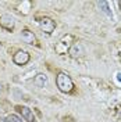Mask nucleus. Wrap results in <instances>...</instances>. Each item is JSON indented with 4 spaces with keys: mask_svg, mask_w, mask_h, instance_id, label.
Listing matches in <instances>:
<instances>
[{
    "mask_svg": "<svg viewBox=\"0 0 121 122\" xmlns=\"http://www.w3.org/2000/svg\"><path fill=\"white\" fill-rule=\"evenodd\" d=\"M56 85H57V87H59V90L61 93H71V92L74 90V82H72V79H71V76L66 74V72H59L57 76H56Z\"/></svg>",
    "mask_w": 121,
    "mask_h": 122,
    "instance_id": "f257e3e1",
    "label": "nucleus"
},
{
    "mask_svg": "<svg viewBox=\"0 0 121 122\" xmlns=\"http://www.w3.org/2000/svg\"><path fill=\"white\" fill-rule=\"evenodd\" d=\"M38 22H39L40 29L43 30L45 33H47V35L53 33L54 29H56V22H54L52 18H49V17H42V18H39Z\"/></svg>",
    "mask_w": 121,
    "mask_h": 122,
    "instance_id": "f03ea898",
    "label": "nucleus"
},
{
    "mask_svg": "<svg viewBox=\"0 0 121 122\" xmlns=\"http://www.w3.org/2000/svg\"><path fill=\"white\" fill-rule=\"evenodd\" d=\"M31 60V56L28 51H25V50H18L17 53L13 56V62H14L15 65H18V67H22L25 64H28Z\"/></svg>",
    "mask_w": 121,
    "mask_h": 122,
    "instance_id": "7ed1b4c3",
    "label": "nucleus"
},
{
    "mask_svg": "<svg viewBox=\"0 0 121 122\" xmlns=\"http://www.w3.org/2000/svg\"><path fill=\"white\" fill-rule=\"evenodd\" d=\"M68 54L72 58H81V57L85 56V47H83L82 43L74 42L72 45L70 46V49H68Z\"/></svg>",
    "mask_w": 121,
    "mask_h": 122,
    "instance_id": "20e7f679",
    "label": "nucleus"
},
{
    "mask_svg": "<svg viewBox=\"0 0 121 122\" xmlns=\"http://www.w3.org/2000/svg\"><path fill=\"white\" fill-rule=\"evenodd\" d=\"M0 26L3 29L8 30V32H13L15 28V20L13 15L10 14H3L0 17Z\"/></svg>",
    "mask_w": 121,
    "mask_h": 122,
    "instance_id": "39448f33",
    "label": "nucleus"
},
{
    "mask_svg": "<svg viewBox=\"0 0 121 122\" xmlns=\"http://www.w3.org/2000/svg\"><path fill=\"white\" fill-rule=\"evenodd\" d=\"M21 39H22L24 43H27V45H32V46L38 45V39L35 36V33L29 29H22V32H21Z\"/></svg>",
    "mask_w": 121,
    "mask_h": 122,
    "instance_id": "423d86ee",
    "label": "nucleus"
},
{
    "mask_svg": "<svg viewBox=\"0 0 121 122\" xmlns=\"http://www.w3.org/2000/svg\"><path fill=\"white\" fill-rule=\"evenodd\" d=\"M17 110L20 111V114L22 115V118L27 122H38V121H36V118H35V115H33V112H32V110H31L29 107L18 106V107H17Z\"/></svg>",
    "mask_w": 121,
    "mask_h": 122,
    "instance_id": "0eeeda50",
    "label": "nucleus"
},
{
    "mask_svg": "<svg viewBox=\"0 0 121 122\" xmlns=\"http://www.w3.org/2000/svg\"><path fill=\"white\" fill-rule=\"evenodd\" d=\"M46 83H47V76L45 74H38L33 79V85L36 87H45Z\"/></svg>",
    "mask_w": 121,
    "mask_h": 122,
    "instance_id": "6e6552de",
    "label": "nucleus"
},
{
    "mask_svg": "<svg viewBox=\"0 0 121 122\" xmlns=\"http://www.w3.org/2000/svg\"><path fill=\"white\" fill-rule=\"evenodd\" d=\"M98 7L106 15H109V17H111V11H110V7H109V1H98Z\"/></svg>",
    "mask_w": 121,
    "mask_h": 122,
    "instance_id": "1a4fd4ad",
    "label": "nucleus"
},
{
    "mask_svg": "<svg viewBox=\"0 0 121 122\" xmlns=\"http://www.w3.org/2000/svg\"><path fill=\"white\" fill-rule=\"evenodd\" d=\"M7 119H8V122H22V119H21V118H20L18 115H15V114L8 115Z\"/></svg>",
    "mask_w": 121,
    "mask_h": 122,
    "instance_id": "9d476101",
    "label": "nucleus"
},
{
    "mask_svg": "<svg viewBox=\"0 0 121 122\" xmlns=\"http://www.w3.org/2000/svg\"><path fill=\"white\" fill-rule=\"evenodd\" d=\"M116 118L121 121V106L117 107V110H116Z\"/></svg>",
    "mask_w": 121,
    "mask_h": 122,
    "instance_id": "9b49d317",
    "label": "nucleus"
},
{
    "mask_svg": "<svg viewBox=\"0 0 121 122\" xmlns=\"http://www.w3.org/2000/svg\"><path fill=\"white\" fill-rule=\"evenodd\" d=\"M116 79H117L118 83H121V72H117V74H116Z\"/></svg>",
    "mask_w": 121,
    "mask_h": 122,
    "instance_id": "f8f14e48",
    "label": "nucleus"
},
{
    "mask_svg": "<svg viewBox=\"0 0 121 122\" xmlns=\"http://www.w3.org/2000/svg\"><path fill=\"white\" fill-rule=\"evenodd\" d=\"M0 122H8L7 118H0Z\"/></svg>",
    "mask_w": 121,
    "mask_h": 122,
    "instance_id": "ddd939ff",
    "label": "nucleus"
},
{
    "mask_svg": "<svg viewBox=\"0 0 121 122\" xmlns=\"http://www.w3.org/2000/svg\"><path fill=\"white\" fill-rule=\"evenodd\" d=\"M118 6H120V8H121V0H120V1H118Z\"/></svg>",
    "mask_w": 121,
    "mask_h": 122,
    "instance_id": "4468645a",
    "label": "nucleus"
},
{
    "mask_svg": "<svg viewBox=\"0 0 121 122\" xmlns=\"http://www.w3.org/2000/svg\"><path fill=\"white\" fill-rule=\"evenodd\" d=\"M120 60H121V50H120Z\"/></svg>",
    "mask_w": 121,
    "mask_h": 122,
    "instance_id": "2eb2a0df",
    "label": "nucleus"
}]
</instances>
